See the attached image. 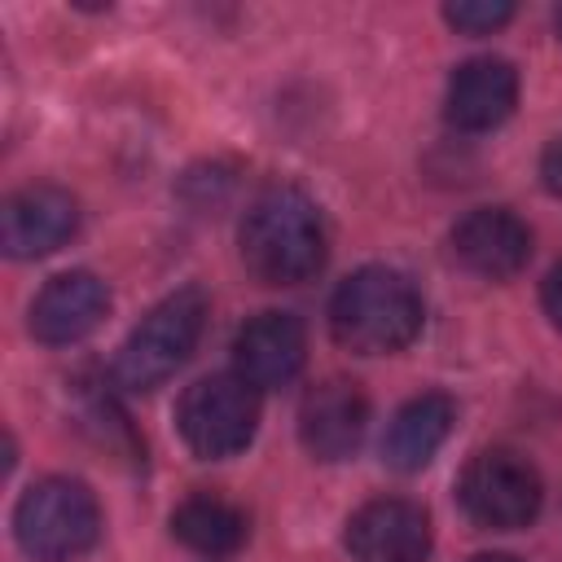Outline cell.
I'll list each match as a JSON object with an SVG mask.
<instances>
[{
	"label": "cell",
	"instance_id": "1",
	"mask_svg": "<svg viewBox=\"0 0 562 562\" xmlns=\"http://www.w3.org/2000/svg\"><path fill=\"white\" fill-rule=\"evenodd\" d=\"M241 263L263 285H303L325 268V224L307 193L277 184L263 189L237 233Z\"/></svg>",
	"mask_w": 562,
	"mask_h": 562
},
{
	"label": "cell",
	"instance_id": "2",
	"mask_svg": "<svg viewBox=\"0 0 562 562\" xmlns=\"http://www.w3.org/2000/svg\"><path fill=\"white\" fill-rule=\"evenodd\" d=\"M329 334L338 347L356 356L404 351L422 334V294L404 272L386 263H369L334 290Z\"/></svg>",
	"mask_w": 562,
	"mask_h": 562
},
{
	"label": "cell",
	"instance_id": "3",
	"mask_svg": "<svg viewBox=\"0 0 562 562\" xmlns=\"http://www.w3.org/2000/svg\"><path fill=\"white\" fill-rule=\"evenodd\" d=\"M206 329V294L198 285H184L167 294L140 325L123 338L114 356V382L123 391H154L162 386L198 347Z\"/></svg>",
	"mask_w": 562,
	"mask_h": 562
},
{
	"label": "cell",
	"instance_id": "4",
	"mask_svg": "<svg viewBox=\"0 0 562 562\" xmlns=\"http://www.w3.org/2000/svg\"><path fill=\"white\" fill-rule=\"evenodd\" d=\"M101 531V505L88 483L48 474L18 496L13 536L31 558H75Z\"/></svg>",
	"mask_w": 562,
	"mask_h": 562
},
{
	"label": "cell",
	"instance_id": "5",
	"mask_svg": "<svg viewBox=\"0 0 562 562\" xmlns=\"http://www.w3.org/2000/svg\"><path fill=\"white\" fill-rule=\"evenodd\" d=\"M176 426H180V439L198 457H206V461L237 457L255 439L259 391L237 373L198 378L176 404Z\"/></svg>",
	"mask_w": 562,
	"mask_h": 562
},
{
	"label": "cell",
	"instance_id": "6",
	"mask_svg": "<svg viewBox=\"0 0 562 562\" xmlns=\"http://www.w3.org/2000/svg\"><path fill=\"white\" fill-rule=\"evenodd\" d=\"M457 501L470 522L487 531H518L540 514L544 483L536 465L509 448H483L457 479Z\"/></svg>",
	"mask_w": 562,
	"mask_h": 562
},
{
	"label": "cell",
	"instance_id": "7",
	"mask_svg": "<svg viewBox=\"0 0 562 562\" xmlns=\"http://www.w3.org/2000/svg\"><path fill=\"white\" fill-rule=\"evenodd\" d=\"M347 553L356 562H426L430 514L404 496H378L347 518Z\"/></svg>",
	"mask_w": 562,
	"mask_h": 562
},
{
	"label": "cell",
	"instance_id": "8",
	"mask_svg": "<svg viewBox=\"0 0 562 562\" xmlns=\"http://www.w3.org/2000/svg\"><path fill=\"white\" fill-rule=\"evenodd\" d=\"M79 228V202L57 184L18 189L0 211V241L13 259H44Z\"/></svg>",
	"mask_w": 562,
	"mask_h": 562
},
{
	"label": "cell",
	"instance_id": "9",
	"mask_svg": "<svg viewBox=\"0 0 562 562\" xmlns=\"http://www.w3.org/2000/svg\"><path fill=\"white\" fill-rule=\"evenodd\" d=\"M452 259L487 281H505L531 259V228L505 206H479L452 228Z\"/></svg>",
	"mask_w": 562,
	"mask_h": 562
},
{
	"label": "cell",
	"instance_id": "10",
	"mask_svg": "<svg viewBox=\"0 0 562 562\" xmlns=\"http://www.w3.org/2000/svg\"><path fill=\"white\" fill-rule=\"evenodd\" d=\"M307 356L303 321L290 312H259L233 338V373L246 378L255 391L285 386Z\"/></svg>",
	"mask_w": 562,
	"mask_h": 562
},
{
	"label": "cell",
	"instance_id": "11",
	"mask_svg": "<svg viewBox=\"0 0 562 562\" xmlns=\"http://www.w3.org/2000/svg\"><path fill=\"white\" fill-rule=\"evenodd\" d=\"M110 312V290L97 272H57L31 303V334L44 347H70L88 338Z\"/></svg>",
	"mask_w": 562,
	"mask_h": 562
},
{
	"label": "cell",
	"instance_id": "12",
	"mask_svg": "<svg viewBox=\"0 0 562 562\" xmlns=\"http://www.w3.org/2000/svg\"><path fill=\"white\" fill-rule=\"evenodd\" d=\"M369 426V400L356 382L329 378L303 395L299 408V439L316 461H342L360 448Z\"/></svg>",
	"mask_w": 562,
	"mask_h": 562
},
{
	"label": "cell",
	"instance_id": "13",
	"mask_svg": "<svg viewBox=\"0 0 562 562\" xmlns=\"http://www.w3.org/2000/svg\"><path fill=\"white\" fill-rule=\"evenodd\" d=\"M518 105V70L505 57H470L452 70L443 114L457 132H492Z\"/></svg>",
	"mask_w": 562,
	"mask_h": 562
},
{
	"label": "cell",
	"instance_id": "14",
	"mask_svg": "<svg viewBox=\"0 0 562 562\" xmlns=\"http://www.w3.org/2000/svg\"><path fill=\"white\" fill-rule=\"evenodd\" d=\"M452 422H457V404L452 395L443 391H422L413 395L386 426V439H382V461L400 474H413L422 465L435 461V452L448 443L452 435Z\"/></svg>",
	"mask_w": 562,
	"mask_h": 562
},
{
	"label": "cell",
	"instance_id": "15",
	"mask_svg": "<svg viewBox=\"0 0 562 562\" xmlns=\"http://www.w3.org/2000/svg\"><path fill=\"white\" fill-rule=\"evenodd\" d=\"M171 536L202 553V558H228L246 544L250 527H246V514L224 501V496H189L176 514H171Z\"/></svg>",
	"mask_w": 562,
	"mask_h": 562
},
{
	"label": "cell",
	"instance_id": "16",
	"mask_svg": "<svg viewBox=\"0 0 562 562\" xmlns=\"http://www.w3.org/2000/svg\"><path fill=\"white\" fill-rule=\"evenodd\" d=\"M514 18L509 0H452L443 4V22L465 31V35H492Z\"/></svg>",
	"mask_w": 562,
	"mask_h": 562
},
{
	"label": "cell",
	"instance_id": "17",
	"mask_svg": "<svg viewBox=\"0 0 562 562\" xmlns=\"http://www.w3.org/2000/svg\"><path fill=\"white\" fill-rule=\"evenodd\" d=\"M540 180H544V189L553 198H562V136L549 140V149L540 154Z\"/></svg>",
	"mask_w": 562,
	"mask_h": 562
},
{
	"label": "cell",
	"instance_id": "18",
	"mask_svg": "<svg viewBox=\"0 0 562 562\" xmlns=\"http://www.w3.org/2000/svg\"><path fill=\"white\" fill-rule=\"evenodd\" d=\"M540 303H544V316L562 329V268H553V272L544 277V285H540Z\"/></svg>",
	"mask_w": 562,
	"mask_h": 562
},
{
	"label": "cell",
	"instance_id": "19",
	"mask_svg": "<svg viewBox=\"0 0 562 562\" xmlns=\"http://www.w3.org/2000/svg\"><path fill=\"white\" fill-rule=\"evenodd\" d=\"M470 562H518L514 553H479V558H470Z\"/></svg>",
	"mask_w": 562,
	"mask_h": 562
},
{
	"label": "cell",
	"instance_id": "20",
	"mask_svg": "<svg viewBox=\"0 0 562 562\" xmlns=\"http://www.w3.org/2000/svg\"><path fill=\"white\" fill-rule=\"evenodd\" d=\"M558 31H562V9H558Z\"/></svg>",
	"mask_w": 562,
	"mask_h": 562
}]
</instances>
